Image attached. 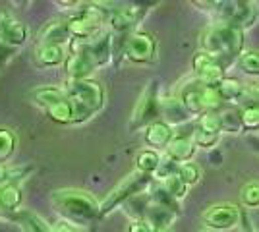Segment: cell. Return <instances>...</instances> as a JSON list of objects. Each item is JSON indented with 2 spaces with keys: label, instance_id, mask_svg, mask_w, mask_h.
Segmentation results:
<instances>
[{
  "label": "cell",
  "instance_id": "cell-1",
  "mask_svg": "<svg viewBox=\"0 0 259 232\" xmlns=\"http://www.w3.org/2000/svg\"><path fill=\"white\" fill-rule=\"evenodd\" d=\"M244 29L227 22H217L207 27L201 35V51L215 56L217 60L227 68L234 64V60L244 53Z\"/></svg>",
  "mask_w": 259,
  "mask_h": 232
},
{
  "label": "cell",
  "instance_id": "cell-2",
  "mask_svg": "<svg viewBox=\"0 0 259 232\" xmlns=\"http://www.w3.org/2000/svg\"><path fill=\"white\" fill-rule=\"evenodd\" d=\"M51 203L60 215L74 222H91L101 219V203L85 190H54L51 194Z\"/></svg>",
  "mask_w": 259,
  "mask_h": 232
},
{
  "label": "cell",
  "instance_id": "cell-3",
  "mask_svg": "<svg viewBox=\"0 0 259 232\" xmlns=\"http://www.w3.org/2000/svg\"><path fill=\"white\" fill-rule=\"evenodd\" d=\"M31 99L47 112V116L53 122L62 126L74 124V107L66 89L56 87V85H43V87L33 89Z\"/></svg>",
  "mask_w": 259,
  "mask_h": 232
},
{
  "label": "cell",
  "instance_id": "cell-4",
  "mask_svg": "<svg viewBox=\"0 0 259 232\" xmlns=\"http://www.w3.org/2000/svg\"><path fill=\"white\" fill-rule=\"evenodd\" d=\"M176 97L182 101V105L188 109V112L192 116H203L207 112H217L223 105L217 89L211 87V85H205L197 79L188 81L186 85H182Z\"/></svg>",
  "mask_w": 259,
  "mask_h": 232
},
{
  "label": "cell",
  "instance_id": "cell-5",
  "mask_svg": "<svg viewBox=\"0 0 259 232\" xmlns=\"http://www.w3.org/2000/svg\"><path fill=\"white\" fill-rule=\"evenodd\" d=\"M153 180L155 178L149 174H141V172H134L128 178H124L116 188H112L107 194V198L101 201V217H107L114 209H118L122 205H126L130 199L145 194V190L151 188Z\"/></svg>",
  "mask_w": 259,
  "mask_h": 232
},
{
  "label": "cell",
  "instance_id": "cell-6",
  "mask_svg": "<svg viewBox=\"0 0 259 232\" xmlns=\"http://www.w3.org/2000/svg\"><path fill=\"white\" fill-rule=\"evenodd\" d=\"M161 116V95H159V81L153 79L149 85L143 89L140 99L134 107L132 118H130V130L138 132L141 128L151 126L153 122L159 120Z\"/></svg>",
  "mask_w": 259,
  "mask_h": 232
},
{
  "label": "cell",
  "instance_id": "cell-7",
  "mask_svg": "<svg viewBox=\"0 0 259 232\" xmlns=\"http://www.w3.org/2000/svg\"><path fill=\"white\" fill-rule=\"evenodd\" d=\"M219 22H227L242 27L244 31L253 27L259 20V2L253 0H228L219 4Z\"/></svg>",
  "mask_w": 259,
  "mask_h": 232
},
{
  "label": "cell",
  "instance_id": "cell-8",
  "mask_svg": "<svg viewBox=\"0 0 259 232\" xmlns=\"http://www.w3.org/2000/svg\"><path fill=\"white\" fill-rule=\"evenodd\" d=\"M66 93L72 101L83 105L91 114H97L105 107V89L95 79H77L66 83Z\"/></svg>",
  "mask_w": 259,
  "mask_h": 232
},
{
  "label": "cell",
  "instance_id": "cell-9",
  "mask_svg": "<svg viewBox=\"0 0 259 232\" xmlns=\"http://www.w3.org/2000/svg\"><path fill=\"white\" fill-rule=\"evenodd\" d=\"M151 4H120L114 10L108 14L107 18V29L110 33H132V29L143 20V16L147 14Z\"/></svg>",
  "mask_w": 259,
  "mask_h": 232
},
{
  "label": "cell",
  "instance_id": "cell-10",
  "mask_svg": "<svg viewBox=\"0 0 259 232\" xmlns=\"http://www.w3.org/2000/svg\"><path fill=\"white\" fill-rule=\"evenodd\" d=\"M97 64L87 51L85 43L81 41H72L68 47V58H66L64 72L68 76V81H77V79H89V76L95 72Z\"/></svg>",
  "mask_w": 259,
  "mask_h": 232
},
{
  "label": "cell",
  "instance_id": "cell-11",
  "mask_svg": "<svg viewBox=\"0 0 259 232\" xmlns=\"http://www.w3.org/2000/svg\"><path fill=\"white\" fill-rule=\"evenodd\" d=\"M242 209H238L232 203H219L203 211L201 221L211 230H230L240 224Z\"/></svg>",
  "mask_w": 259,
  "mask_h": 232
},
{
  "label": "cell",
  "instance_id": "cell-12",
  "mask_svg": "<svg viewBox=\"0 0 259 232\" xmlns=\"http://www.w3.org/2000/svg\"><path fill=\"white\" fill-rule=\"evenodd\" d=\"M192 68H194V76L197 81L217 87L221 83V79L225 76V66L217 60L215 56H211L205 51L195 53L194 60H192Z\"/></svg>",
  "mask_w": 259,
  "mask_h": 232
},
{
  "label": "cell",
  "instance_id": "cell-13",
  "mask_svg": "<svg viewBox=\"0 0 259 232\" xmlns=\"http://www.w3.org/2000/svg\"><path fill=\"white\" fill-rule=\"evenodd\" d=\"M0 41L12 49L23 47L29 41V27L4 8H0Z\"/></svg>",
  "mask_w": 259,
  "mask_h": 232
},
{
  "label": "cell",
  "instance_id": "cell-14",
  "mask_svg": "<svg viewBox=\"0 0 259 232\" xmlns=\"http://www.w3.org/2000/svg\"><path fill=\"white\" fill-rule=\"evenodd\" d=\"M157 56V41L151 33L136 31L130 35L126 47V58L134 64H149Z\"/></svg>",
  "mask_w": 259,
  "mask_h": 232
},
{
  "label": "cell",
  "instance_id": "cell-15",
  "mask_svg": "<svg viewBox=\"0 0 259 232\" xmlns=\"http://www.w3.org/2000/svg\"><path fill=\"white\" fill-rule=\"evenodd\" d=\"M89 55L93 58V62L99 66H107L112 60V33L108 29H103L97 37H93L91 41L85 43Z\"/></svg>",
  "mask_w": 259,
  "mask_h": 232
},
{
  "label": "cell",
  "instance_id": "cell-16",
  "mask_svg": "<svg viewBox=\"0 0 259 232\" xmlns=\"http://www.w3.org/2000/svg\"><path fill=\"white\" fill-rule=\"evenodd\" d=\"M68 47L64 44H37L35 49V62L41 68H56L66 64Z\"/></svg>",
  "mask_w": 259,
  "mask_h": 232
},
{
  "label": "cell",
  "instance_id": "cell-17",
  "mask_svg": "<svg viewBox=\"0 0 259 232\" xmlns=\"http://www.w3.org/2000/svg\"><path fill=\"white\" fill-rule=\"evenodd\" d=\"M197 145L194 142V133L192 135H176L174 133V140L166 147V157L172 159L174 163L182 165V163H190L192 157L195 155Z\"/></svg>",
  "mask_w": 259,
  "mask_h": 232
},
{
  "label": "cell",
  "instance_id": "cell-18",
  "mask_svg": "<svg viewBox=\"0 0 259 232\" xmlns=\"http://www.w3.org/2000/svg\"><path fill=\"white\" fill-rule=\"evenodd\" d=\"M72 43V37L68 31V20H51L45 23L39 35V44H64Z\"/></svg>",
  "mask_w": 259,
  "mask_h": 232
},
{
  "label": "cell",
  "instance_id": "cell-19",
  "mask_svg": "<svg viewBox=\"0 0 259 232\" xmlns=\"http://www.w3.org/2000/svg\"><path fill=\"white\" fill-rule=\"evenodd\" d=\"M174 128L170 124L162 120L153 122L151 126L145 128V144L149 145L151 149H166L168 144L174 140Z\"/></svg>",
  "mask_w": 259,
  "mask_h": 232
},
{
  "label": "cell",
  "instance_id": "cell-20",
  "mask_svg": "<svg viewBox=\"0 0 259 232\" xmlns=\"http://www.w3.org/2000/svg\"><path fill=\"white\" fill-rule=\"evenodd\" d=\"M161 116L162 122L170 124V126H178V124H186L192 118V114L182 105V101L178 97H161Z\"/></svg>",
  "mask_w": 259,
  "mask_h": 232
},
{
  "label": "cell",
  "instance_id": "cell-21",
  "mask_svg": "<svg viewBox=\"0 0 259 232\" xmlns=\"http://www.w3.org/2000/svg\"><path fill=\"white\" fill-rule=\"evenodd\" d=\"M23 232H54V228L45 221L41 215L33 213L29 209H20L16 211L10 217Z\"/></svg>",
  "mask_w": 259,
  "mask_h": 232
},
{
  "label": "cell",
  "instance_id": "cell-22",
  "mask_svg": "<svg viewBox=\"0 0 259 232\" xmlns=\"http://www.w3.org/2000/svg\"><path fill=\"white\" fill-rule=\"evenodd\" d=\"M176 217H178V213L166 209V207H162V205H157V203H149L143 221L149 222V226H151L153 230H166V228L172 226V222L176 221Z\"/></svg>",
  "mask_w": 259,
  "mask_h": 232
},
{
  "label": "cell",
  "instance_id": "cell-23",
  "mask_svg": "<svg viewBox=\"0 0 259 232\" xmlns=\"http://www.w3.org/2000/svg\"><path fill=\"white\" fill-rule=\"evenodd\" d=\"M0 203H2V209L6 211V215L12 217L16 211H20L22 205V190L18 184H2L0 186Z\"/></svg>",
  "mask_w": 259,
  "mask_h": 232
},
{
  "label": "cell",
  "instance_id": "cell-24",
  "mask_svg": "<svg viewBox=\"0 0 259 232\" xmlns=\"http://www.w3.org/2000/svg\"><path fill=\"white\" fill-rule=\"evenodd\" d=\"M215 89L221 101H240L246 91V83H242L236 77H223Z\"/></svg>",
  "mask_w": 259,
  "mask_h": 232
},
{
  "label": "cell",
  "instance_id": "cell-25",
  "mask_svg": "<svg viewBox=\"0 0 259 232\" xmlns=\"http://www.w3.org/2000/svg\"><path fill=\"white\" fill-rule=\"evenodd\" d=\"M161 155L157 153L155 149H143L136 155V170L141 174H149L153 176L157 172V168L161 165Z\"/></svg>",
  "mask_w": 259,
  "mask_h": 232
},
{
  "label": "cell",
  "instance_id": "cell-26",
  "mask_svg": "<svg viewBox=\"0 0 259 232\" xmlns=\"http://www.w3.org/2000/svg\"><path fill=\"white\" fill-rule=\"evenodd\" d=\"M149 199H151V203L162 205V207H166V209H170L180 215V201H176L166 190L162 188V184H157V186H153L149 190Z\"/></svg>",
  "mask_w": 259,
  "mask_h": 232
},
{
  "label": "cell",
  "instance_id": "cell-27",
  "mask_svg": "<svg viewBox=\"0 0 259 232\" xmlns=\"http://www.w3.org/2000/svg\"><path fill=\"white\" fill-rule=\"evenodd\" d=\"M219 116H221V128H223V132L240 133L244 130L242 114H240L238 109H227V111L219 112Z\"/></svg>",
  "mask_w": 259,
  "mask_h": 232
},
{
  "label": "cell",
  "instance_id": "cell-28",
  "mask_svg": "<svg viewBox=\"0 0 259 232\" xmlns=\"http://www.w3.org/2000/svg\"><path fill=\"white\" fill-rule=\"evenodd\" d=\"M18 147V137L10 128H0V165L10 159Z\"/></svg>",
  "mask_w": 259,
  "mask_h": 232
},
{
  "label": "cell",
  "instance_id": "cell-29",
  "mask_svg": "<svg viewBox=\"0 0 259 232\" xmlns=\"http://www.w3.org/2000/svg\"><path fill=\"white\" fill-rule=\"evenodd\" d=\"M238 64H240L244 74H248L251 77H259V51H255V49L244 51L242 56L238 58Z\"/></svg>",
  "mask_w": 259,
  "mask_h": 232
},
{
  "label": "cell",
  "instance_id": "cell-30",
  "mask_svg": "<svg viewBox=\"0 0 259 232\" xmlns=\"http://www.w3.org/2000/svg\"><path fill=\"white\" fill-rule=\"evenodd\" d=\"M197 130L199 132H207V133H219L223 132L221 128V116L219 112H207L203 116L197 118Z\"/></svg>",
  "mask_w": 259,
  "mask_h": 232
},
{
  "label": "cell",
  "instance_id": "cell-31",
  "mask_svg": "<svg viewBox=\"0 0 259 232\" xmlns=\"http://www.w3.org/2000/svg\"><path fill=\"white\" fill-rule=\"evenodd\" d=\"M161 184H162V188L166 190V192H168V194H170L176 201L184 199V198H186V194H188V184H186V182H184L178 174L166 178V180H164V182H161Z\"/></svg>",
  "mask_w": 259,
  "mask_h": 232
},
{
  "label": "cell",
  "instance_id": "cell-32",
  "mask_svg": "<svg viewBox=\"0 0 259 232\" xmlns=\"http://www.w3.org/2000/svg\"><path fill=\"white\" fill-rule=\"evenodd\" d=\"M240 198L244 207L248 209H257L259 207V182H248L242 192H240Z\"/></svg>",
  "mask_w": 259,
  "mask_h": 232
},
{
  "label": "cell",
  "instance_id": "cell-33",
  "mask_svg": "<svg viewBox=\"0 0 259 232\" xmlns=\"http://www.w3.org/2000/svg\"><path fill=\"white\" fill-rule=\"evenodd\" d=\"M178 176L182 178L184 182L190 186H195L199 180H201V168L195 165V163H182L178 168Z\"/></svg>",
  "mask_w": 259,
  "mask_h": 232
},
{
  "label": "cell",
  "instance_id": "cell-34",
  "mask_svg": "<svg viewBox=\"0 0 259 232\" xmlns=\"http://www.w3.org/2000/svg\"><path fill=\"white\" fill-rule=\"evenodd\" d=\"M242 124L246 132H255L259 130V107H242Z\"/></svg>",
  "mask_w": 259,
  "mask_h": 232
},
{
  "label": "cell",
  "instance_id": "cell-35",
  "mask_svg": "<svg viewBox=\"0 0 259 232\" xmlns=\"http://www.w3.org/2000/svg\"><path fill=\"white\" fill-rule=\"evenodd\" d=\"M178 168H180L178 163H174L172 159L164 157V159L161 161V165H159V168H157V172L153 174V178H155V180H159V182H164L166 178L178 174Z\"/></svg>",
  "mask_w": 259,
  "mask_h": 232
},
{
  "label": "cell",
  "instance_id": "cell-36",
  "mask_svg": "<svg viewBox=\"0 0 259 232\" xmlns=\"http://www.w3.org/2000/svg\"><path fill=\"white\" fill-rule=\"evenodd\" d=\"M219 133H207V132H199L195 130L194 132V142L197 147H203V149H213L219 142Z\"/></svg>",
  "mask_w": 259,
  "mask_h": 232
},
{
  "label": "cell",
  "instance_id": "cell-37",
  "mask_svg": "<svg viewBox=\"0 0 259 232\" xmlns=\"http://www.w3.org/2000/svg\"><path fill=\"white\" fill-rule=\"evenodd\" d=\"M242 107H259V85H249L242 95Z\"/></svg>",
  "mask_w": 259,
  "mask_h": 232
},
{
  "label": "cell",
  "instance_id": "cell-38",
  "mask_svg": "<svg viewBox=\"0 0 259 232\" xmlns=\"http://www.w3.org/2000/svg\"><path fill=\"white\" fill-rule=\"evenodd\" d=\"M240 232H259L251 221V217L248 215V211L244 209H242V217H240Z\"/></svg>",
  "mask_w": 259,
  "mask_h": 232
},
{
  "label": "cell",
  "instance_id": "cell-39",
  "mask_svg": "<svg viewBox=\"0 0 259 232\" xmlns=\"http://www.w3.org/2000/svg\"><path fill=\"white\" fill-rule=\"evenodd\" d=\"M14 53H16V49H12V47H8V44H4L0 41V68L10 60L12 56H14Z\"/></svg>",
  "mask_w": 259,
  "mask_h": 232
},
{
  "label": "cell",
  "instance_id": "cell-40",
  "mask_svg": "<svg viewBox=\"0 0 259 232\" xmlns=\"http://www.w3.org/2000/svg\"><path fill=\"white\" fill-rule=\"evenodd\" d=\"M128 232H155V230H153L151 226H149V222L141 219V221H132Z\"/></svg>",
  "mask_w": 259,
  "mask_h": 232
},
{
  "label": "cell",
  "instance_id": "cell-41",
  "mask_svg": "<svg viewBox=\"0 0 259 232\" xmlns=\"http://www.w3.org/2000/svg\"><path fill=\"white\" fill-rule=\"evenodd\" d=\"M54 232H77V230L74 228V226H70V224H64V222H62V224H56V226H54Z\"/></svg>",
  "mask_w": 259,
  "mask_h": 232
},
{
  "label": "cell",
  "instance_id": "cell-42",
  "mask_svg": "<svg viewBox=\"0 0 259 232\" xmlns=\"http://www.w3.org/2000/svg\"><path fill=\"white\" fill-rule=\"evenodd\" d=\"M0 215H4V217H8V215H6V211L2 209V203H0Z\"/></svg>",
  "mask_w": 259,
  "mask_h": 232
},
{
  "label": "cell",
  "instance_id": "cell-43",
  "mask_svg": "<svg viewBox=\"0 0 259 232\" xmlns=\"http://www.w3.org/2000/svg\"><path fill=\"white\" fill-rule=\"evenodd\" d=\"M155 232H172L170 228H166V230H155Z\"/></svg>",
  "mask_w": 259,
  "mask_h": 232
},
{
  "label": "cell",
  "instance_id": "cell-44",
  "mask_svg": "<svg viewBox=\"0 0 259 232\" xmlns=\"http://www.w3.org/2000/svg\"><path fill=\"white\" fill-rule=\"evenodd\" d=\"M201 232H209V230H201Z\"/></svg>",
  "mask_w": 259,
  "mask_h": 232
}]
</instances>
